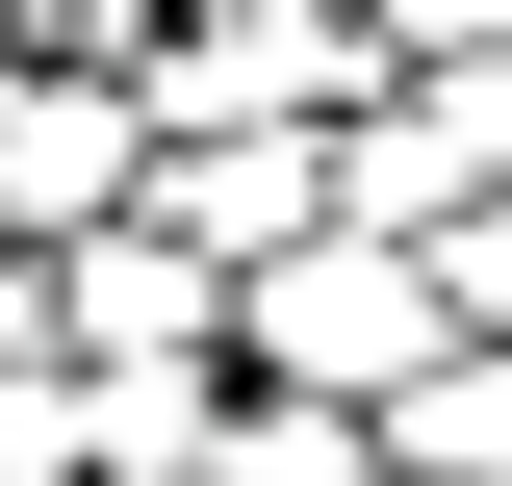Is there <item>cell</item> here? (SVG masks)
<instances>
[{"label":"cell","mask_w":512,"mask_h":486,"mask_svg":"<svg viewBox=\"0 0 512 486\" xmlns=\"http://www.w3.org/2000/svg\"><path fill=\"white\" fill-rule=\"evenodd\" d=\"M461 359V307H436V256H384V231H308L282 256V282L231 307V384H282V410H410V384Z\"/></svg>","instance_id":"cell-1"},{"label":"cell","mask_w":512,"mask_h":486,"mask_svg":"<svg viewBox=\"0 0 512 486\" xmlns=\"http://www.w3.org/2000/svg\"><path fill=\"white\" fill-rule=\"evenodd\" d=\"M128 103H154V154H205V128H308V154H333V128L384 103V26H359V0H180Z\"/></svg>","instance_id":"cell-2"},{"label":"cell","mask_w":512,"mask_h":486,"mask_svg":"<svg viewBox=\"0 0 512 486\" xmlns=\"http://www.w3.org/2000/svg\"><path fill=\"white\" fill-rule=\"evenodd\" d=\"M128 205H154V103H128V77L0 52V231H26V256H77V231H128Z\"/></svg>","instance_id":"cell-3"},{"label":"cell","mask_w":512,"mask_h":486,"mask_svg":"<svg viewBox=\"0 0 512 486\" xmlns=\"http://www.w3.org/2000/svg\"><path fill=\"white\" fill-rule=\"evenodd\" d=\"M128 231H180L205 282L256 307V282H282V256L333 231V154H308V128H205V154H154V205H128Z\"/></svg>","instance_id":"cell-4"},{"label":"cell","mask_w":512,"mask_h":486,"mask_svg":"<svg viewBox=\"0 0 512 486\" xmlns=\"http://www.w3.org/2000/svg\"><path fill=\"white\" fill-rule=\"evenodd\" d=\"M52 359H205L231 384V282H205L180 231H77L52 256Z\"/></svg>","instance_id":"cell-5"},{"label":"cell","mask_w":512,"mask_h":486,"mask_svg":"<svg viewBox=\"0 0 512 486\" xmlns=\"http://www.w3.org/2000/svg\"><path fill=\"white\" fill-rule=\"evenodd\" d=\"M231 384L205 359H52V486H205Z\"/></svg>","instance_id":"cell-6"},{"label":"cell","mask_w":512,"mask_h":486,"mask_svg":"<svg viewBox=\"0 0 512 486\" xmlns=\"http://www.w3.org/2000/svg\"><path fill=\"white\" fill-rule=\"evenodd\" d=\"M384 486H512V333H461V359L384 410Z\"/></svg>","instance_id":"cell-7"},{"label":"cell","mask_w":512,"mask_h":486,"mask_svg":"<svg viewBox=\"0 0 512 486\" xmlns=\"http://www.w3.org/2000/svg\"><path fill=\"white\" fill-rule=\"evenodd\" d=\"M205 486H384V435H359V410H282V384H231Z\"/></svg>","instance_id":"cell-8"},{"label":"cell","mask_w":512,"mask_h":486,"mask_svg":"<svg viewBox=\"0 0 512 486\" xmlns=\"http://www.w3.org/2000/svg\"><path fill=\"white\" fill-rule=\"evenodd\" d=\"M359 26H384V77H487L512 52V0H359Z\"/></svg>","instance_id":"cell-9"},{"label":"cell","mask_w":512,"mask_h":486,"mask_svg":"<svg viewBox=\"0 0 512 486\" xmlns=\"http://www.w3.org/2000/svg\"><path fill=\"white\" fill-rule=\"evenodd\" d=\"M0 384H52V256H0Z\"/></svg>","instance_id":"cell-10"},{"label":"cell","mask_w":512,"mask_h":486,"mask_svg":"<svg viewBox=\"0 0 512 486\" xmlns=\"http://www.w3.org/2000/svg\"><path fill=\"white\" fill-rule=\"evenodd\" d=\"M0 256H26V231H0Z\"/></svg>","instance_id":"cell-11"}]
</instances>
